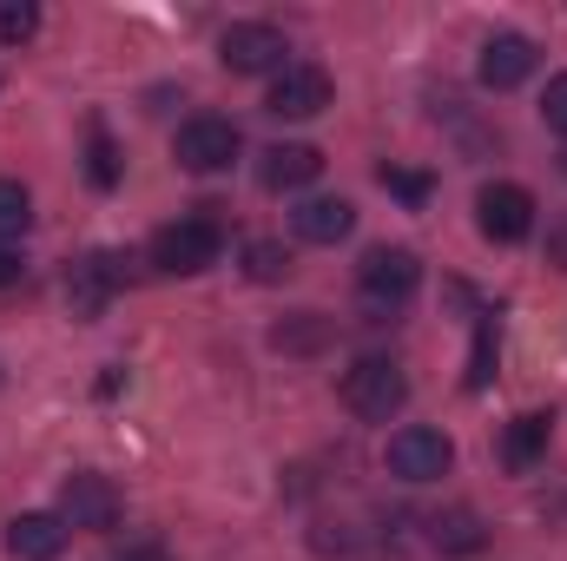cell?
Here are the masks:
<instances>
[{"instance_id": "obj_18", "label": "cell", "mask_w": 567, "mask_h": 561, "mask_svg": "<svg viewBox=\"0 0 567 561\" xmlns=\"http://www.w3.org/2000/svg\"><path fill=\"white\" fill-rule=\"evenodd\" d=\"M27 225H33V198H27V185H20V178H0V245L27 238Z\"/></svg>"}, {"instance_id": "obj_2", "label": "cell", "mask_w": 567, "mask_h": 561, "mask_svg": "<svg viewBox=\"0 0 567 561\" xmlns=\"http://www.w3.org/2000/svg\"><path fill=\"white\" fill-rule=\"evenodd\" d=\"M218 252H225V232L212 218H178V225L152 232V265L165 278H198V272L218 265Z\"/></svg>"}, {"instance_id": "obj_11", "label": "cell", "mask_w": 567, "mask_h": 561, "mask_svg": "<svg viewBox=\"0 0 567 561\" xmlns=\"http://www.w3.org/2000/svg\"><path fill=\"white\" fill-rule=\"evenodd\" d=\"M290 232H297L303 245H337V238L357 232V205H350V198H303V205L290 212Z\"/></svg>"}, {"instance_id": "obj_27", "label": "cell", "mask_w": 567, "mask_h": 561, "mask_svg": "<svg viewBox=\"0 0 567 561\" xmlns=\"http://www.w3.org/2000/svg\"><path fill=\"white\" fill-rule=\"evenodd\" d=\"M561 178H567V145H561Z\"/></svg>"}, {"instance_id": "obj_16", "label": "cell", "mask_w": 567, "mask_h": 561, "mask_svg": "<svg viewBox=\"0 0 567 561\" xmlns=\"http://www.w3.org/2000/svg\"><path fill=\"white\" fill-rule=\"evenodd\" d=\"M330 337H337V324H330L323 310H297V324H278V330H271V344H278V350H297V357H303V350H323Z\"/></svg>"}, {"instance_id": "obj_17", "label": "cell", "mask_w": 567, "mask_h": 561, "mask_svg": "<svg viewBox=\"0 0 567 561\" xmlns=\"http://www.w3.org/2000/svg\"><path fill=\"white\" fill-rule=\"evenodd\" d=\"M495 357H502V324H495V310L475 324V350H468V390H488L495 384Z\"/></svg>"}, {"instance_id": "obj_22", "label": "cell", "mask_w": 567, "mask_h": 561, "mask_svg": "<svg viewBox=\"0 0 567 561\" xmlns=\"http://www.w3.org/2000/svg\"><path fill=\"white\" fill-rule=\"evenodd\" d=\"M383 185H390L396 198H410V205H423L429 198V178L423 172H403V165H383Z\"/></svg>"}, {"instance_id": "obj_7", "label": "cell", "mask_w": 567, "mask_h": 561, "mask_svg": "<svg viewBox=\"0 0 567 561\" xmlns=\"http://www.w3.org/2000/svg\"><path fill=\"white\" fill-rule=\"evenodd\" d=\"M178 165L185 172H225L231 159H238V126L231 120H218V113H198V120H185L178 126Z\"/></svg>"}, {"instance_id": "obj_13", "label": "cell", "mask_w": 567, "mask_h": 561, "mask_svg": "<svg viewBox=\"0 0 567 561\" xmlns=\"http://www.w3.org/2000/svg\"><path fill=\"white\" fill-rule=\"evenodd\" d=\"M7 549L20 561H53L66 549V522L60 516H13L7 522Z\"/></svg>"}, {"instance_id": "obj_4", "label": "cell", "mask_w": 567, "mask_h": 561, "mask_svg": "<svg viewBox=\"0 0 567 561\" xmlns=\"http://www.w3.org/2000/svg\"><path fill=\"white\" fill-rule=\"evenodd\" d=\"M290 40H284L271 20H238V27H225V40H218V60L231 67V73H284L290 60Z\"/></svg>"}, {"instance_id": "obj_12", "label": "cell", "mask_w": 567, "mask_h": 561, "mask_svg": "<svg viewBox=\"0 0 567 561\" xmlns=\"http://www.w3.org/2000/svg\"><path fill=\"white\" fill-rule=\"evenodd\" d=\"M548 436H555V417H548V410H528V417H515L508 429H502V469L528 476V469L548 456Z\"/></svg>"}, {"instance_id": "obj_5", "label": "cell", "mask_w": 567, "mask_h": 561, "mask_svg": "<svg viewBox=\"0 0 567 561\" xmlns=\"http://www.w3.org/2000/svg\"><path fill=\"white\" fill-rule=\"evenodd\" d=\"M475 225H482V238H495V245H522V238L535 232V198H528L522 185H482V192H475Z\"/></svg>"}, {"instance_id": "obj_21", "label": "cell", "mask_w": 567, "mask_h": 561, "mask_svg": "<svg viewBox=\"0 0 567 561\" xmlns=\"http://www.w3.org/2000/svg\"><path fill=\"white\" fill-rule=\"evenodd\" d=\"M86 178L106 192V185H120V152H113V140L93 126V140H86Z\"/></svg>"}, {"instance_id": "obj_24", "label": "cell", "mask_w": 567, "mask_h": 561, "mask_svg": "<svg viewBox=\"0 0 567 561\" xmlns=\"http://www.w3.org/2000/svg\"><path fill=\"white\" fill-rule=\"evenodd\" d=\"M548 265H555V272H567V212L548 225Z\"/></svg>"}, {"instance_id": "obj_14", "label": "cell", "mask_w": 567, "mask_h": 561, "mask_svg": "<svg viewBox=\"0 0 567 561\" xmlns=\"http://www.w3.org/2000/svg\"><path fill=\"white\" fill-rule=\"evenodd\" d=\"M482 542H488V529H482L475 509H442V516H429V549H435V555H482Z\"/></svg>"}, {"instance_id": "obj_23", "label": "cell", "mask_w": 567, "mask_h": 561, "mask_svg": "<svg viewBox=\"0 0 567 561\" xmlns=\"http://www.w3.org/2000/svg\"><path fill=\"white\" fill-rule=\"evenodd\" d=\"M542 120H548V126L567 140V73H555V80H548V93H542Z\"/></svg>"}, {"instance_id": "obj_6", "label": "cell", "mask_w": 567, "mask_h": 561, "mask_svg": "<svg viewBox=\"0 0 567 561\" xmlns=\"http://www.w3.org/2000/svg\"><path fill=\"white\" fill-rule=\"evenodd\" d=\"M449 462H455V442H449L442 429L410 422V429L390 436V469H396L403 482H435V476H449Z\"/></svg>"}, {"instance_id": "obj_1", "label": "cell", "mask_w": 567, "mask_h": 561, "mask_svg": "<svg viewBox=\"0 0 567 561\" xmlns=\"http://www.w3.org/2000/svg\"><path fill=\"white\" fill-rule=\"evenodd\" d=\"M410 404V377L390 364V357H357L343 370V410L363 422H390L396 410Z\"/></svg>"}, {"instance_id": "obj_26", "label": "cell", "mask_w": 567, "mask_h": 561, "mask_svg": "<svg viewBox=\"0 0 567 561\" xmlns=\"http://www.w3.org/2000/svg\"><path fill=\"white\" fill-rule=\"evenodd\" d=\"M113 561H172L165 549H126V555H113Z\"/></svg>"}, {"instance_id": "obj_25", "label": "cell", "mask_w": 567, "mask_h": 561, "mask_svg": "<svg viewBox=\"0 0 567 561\" xmlns=\"http://www.w3.org/2000/svg\"><path fill=\"white\" fill-rule=\"evenodd\" d=\"M20 272H27V258L13 245H0V284H20Z\"/></svg>"}, {"instance_id": "obj_8", "label": "cell", "mask_w": 567, "mask_h": 561, "mask_svg": "<svg viewBox=\"0 0 567 561\" xmlns=\"http://www.w3.org/2000/svg\"><path fill=\"white\" fill-rule=\"evenodd\" d=\"M60 522L66 529H113L120 522V489L106 476H93V469L66 476L60 482Z\"/></svg>"}, {"instance_id": "obj_20", "label": "cell", "mask_w": 567, "mask_h": 561, "mask_svg": "<svg viewBox=\"0 0 567 561\" xmlns=\"http://www.w3.org/2000/svg\"><path fill=\"white\" fill-rule=\"evenodd\" d=\"M40 33V7L33 0H0V47H20Z\"/></svg>"}, {"instance_id": "obj_19", "label": "cell", "mask_w": 567, "mask_h": 561, "mask_svg": "<svg viewBox=\"0 0 567 561\" xmlns=\"http://www.w3.org/2000/svg\"><path fill=\"white\" fill-rule=\"evenodd\" d=\"M245 272L258 284H278V278H290V252H284L278 238H251L245 245Z\"/></svg>"}, {"instance_id": "obj_9", "label": "cell", "mask_w": 567, "mask_h": 561, "mask_svg": "<svg viewBox=\"0 0 567 561\" xmlns=\"http://www.w3.org/2000/svg\"><path fill=\"white\" fill-rule=\"evenodd\" d=\"M535 40L528 33H488L482 40V60H475V80L488 86V93H508V86H522L528 73H535Z\"/></svg>"}, {"instance_id": "obj_10", "label": "cell", "mask_w": 567, "mask_h": 561, "mask_svg": "<svg viewBox=\"0 0 567 561\" xmlns=\"http://www.w3.org/2000/svg\"><path fill=\"white\" fill-rule=\"evenodd\" d=\"M323 106H330V73L323 67H284L271 80V100H265V113H278V120H317Z\"/></svg>"}, {"instance_id": "obj_3", "label": "cell", "mask_w": 567, "mask_h": 561, "mask_svg": "<svg viewBox=\"0 0 567 561\" xmlns=\"http://www.w3.org/2000/svg\"><path fill=\"white\" fill-rule=\"evenodd\" d=\"M416 284H423V265H416V252H403V245H377V252L357 265V290H363L377 310L410 304V297H416Z\"/></svg>"}, {"instance_id": "obj_15", "label": "cell", "mask_w": 567, "mask_h": 561, "mask_svg": "<svg viewBox=\"0 0 567 561\" xmlns=\"http://www.w3.org/2000/svg\"><path fill=\"white\" fill-rule=\"evenodd\" d=\"M317 172H323V152H317V145H271L265 165H258V178H265L271 192H297V185H310Z\"/></svg>"}]
</instances>
